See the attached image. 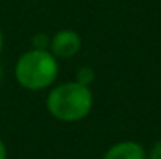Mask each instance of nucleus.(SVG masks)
<instances>
[{
    "label": "nucleus",
    "instance_id": "39448f33",
    "mask_svg": "<svg viewBox=\"0 0 161 159\" xmlns=\"http://www.w3.org/2000/svg\"><path fill=\"white\" fill-rule=\"evenodd\" d=\"M94 75H96V73H94V70H92L91 67L83 66V67H80V69L77 70L75 81L80 83V84H83V86H91V84L94 83V78H96Z\"/></svg>",
    "mask_w": 161,
    "mask_h": 159
},
{
    "label": "nucleus",
    "instance_id": "20e7f679",
    "mask_svg": "<svg viewBox=\"0 0 161 159\" xmlns=\"http://www.w3.org/2000/svg\"><path fill=\"white\" fill-rule=\"evenodd\" d=\"M103 159H147L146 148L135 140H122L114 144Z\"/></svg>",
    "mask_w": 161,
    "mask_h": 159
},
{
    "label": "nucleus",
    "instance_id": "f257e3e1",
    "mask_svg": "<svg viewBox=\"0 0 161 159\" xmlns=\"http://www.w3.org/2000/svg\"><path fill=\"white\" fill-rule=\"evenodd\" d=\"M46 106L56 120L78 122L91 112L94 95L89 86H83L77 81H67L50 89Z\"/></svg>",
    "mask_w": 161,
    "mask_h": 159
},
{
    "label": "nucleus",
    "instance_id": "423d86ee",
    "mask_svg": "<svg viewBox=\"0 0 161 159\" xmlns=\"http://www.w3.org/2000/svg\"><path fill=\"white\" fill-rule=\"evenodd\" d=\"M31 44H33L35 50H47L50 47V36L46 33H38L33 36Z\"/></svg>",
    "mask_w": 161,
    "mask_h": 159
},
{
    "label": "nucleus",
    "instance_id": "9d476101",
    "mask_svg": "<svg viewBox=\"0 0 161 159\" xmlns=\"http://www.w3.org/2000/svg\"><path fill=\"white\" fill-rule=\"evenodd\" d=\"M2 77H3V69H2V66H0V80H2Z\"/></svg>",
    "mask_w": 161,
    "mask_h": 159
},
{
    "label": "nucleus",
    "instance_id": "1a4fd4ad",
    "mask_svg": "<svg viewBox=\"0 0 161 159\" xmlns=\"http://www.w3.org/2000/svg\"><path fill=\"white\" fill-rule=\"evenodd\" d=\"M3 50V34H2V30H0V53Z\"/></svg>",
    "mask_w": 161,
    "mask_h": 159
},
{
    "label": "nucleus",
    "instance_id": "6e6552de",
    "mask_svg": "<svg viewBox=\"0 0 161 159\" xmlns=\"http://www.w3.org/2000/svg\"><path fill=\"white\" fill-rule=\"evenodd\" d=\"M8 158V151H6V145L5 142L0 139V159H6Z\"/></svg>",
    "mask_w": 161,
    "mask_h": 159
},
{
    "label": "nucleus",
    "instance_id": "7ed1b4c3",
    "mask_svg": "<svg viewBox=\"0 0 161 159\" xmlns=\"http://www.w3.org/2000/svg\"><path fill=\"white\" fill-rule=\"evenodd\" d=\"M49 49L55 58H72L81 49V38L74 30H61L50 38Z\"/></svg>",
    "mask_w": 161,
    "mask_h": 159
},
{
    "label": "nucleus",
    "instance_id": "0eeeda50",
    "mask_svg": "<svg viewBox=\"0 0 161 159\" xmlns=\"http://www.w3.org/2000/svg\"><path fill=\"white\" fill-rule=\"evenodd\" d=\"M147 159H161V140L153 144V147L150 148L147 155Z\"/></svg>",
    "mask_w": 161,
    "mask_h": 159
},
{
    "label": "nucleus",
    "instance_id": "f03ea898",
    "mask_svg": "<svg viewBox=\"0 0 161 159\" xmlns=\"http://www.w3.org/2000/svg\"><path fill=\"white\" fill-rule=\"evenodd\" d=\"M59 66L49 50H28L19 56L14 66L16 81L27 91H44L58 78Z\"/></svg>",
    "mask_w": 161,
    "mask_h": 159
}]
</instances>
